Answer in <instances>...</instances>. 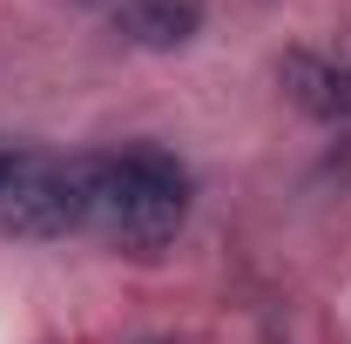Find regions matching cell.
Here are the masks:
<instances>
[{
	"instance_id": "3957f363",
	"label": "cell",
	"mask_w": 351,
	"mask_h": 344,
	"mask_svg": "<svg viewBox=\"0 0 351 344\" xmlns=\"http://www.w3.org/2000/svg\"><path fill=\"white\" fill-rule=\"evenodd\" d=\"M277 82H284V95L304 108L317 129L351 135V61L317 54V47H291V54L277 61Z\"/></svg>"
},
{
	"instance_id": "6da1fadb",
	"label": "cell",
	"mask_w": 351,
	"mask_h": 344,
	"mask_svg": "<svg viewBox=\"0 0 351 344\" xmlns=\"http://www.w3.org/2000/svg\"><path fill=\"white\" fill-rule=\"evenodd\" d=\"M189 223V169L156 142H129L115 156H88V230L135 257L169 250Z\"/></svg>"
},
{
	"instance_id": "5b68a950",
	"label": "cell",
	"mask_w": 351,
	"mask_h": 344,
	"mask_svg": "<svg viewBox=\"0 0 351 344\" xmlns=\"http://www.w3.org/2000/svg\"><path fill=\"white\" fill-rule=\"evenodd\" d=\"M14 156H21V149H7V142H0V189H7V175H14Z\"/></svg>"
},
{
	"instance_id": "8992f818",
	"label": "cell",
	"mask_w": 351,
	"mask_h": 344,
	"mask_svg": "<svg viewBox=\"0 0 351 344\" xmlns=\"http://www.w3.org/2000/svg\"><path fill=\"white\" fill-rule=\"evenodd\" d=\"M115 7H122V0H115Z\"/></svg>"
},
{
	"instance_id": "277c9868",
	"label": "cell",
	"mask_w": 351,
	"mask_h": 344,
	"mask_svg": "<svg viewBox=\"0 0 351 344\" xmlns=\"http://www.w3.org/2000/svg\"><path fill=\"white\" fill-rule=\"evenodd\" d=\"M115 34L129 47H149V54H176L203 34V0H122Z\"/></svg>"
},
{
	"instance_id": "7a4b0ae2",
	"label": "cell",
	"mask_w": 351,
	"mask_h": 344,
	"mask_svg": "<svg viewBox=\"0 0 351 344\" xmlns=\"http://www.w3.org/2000/svg\"><path fill=\"white\" fill-rule=\"evenodd\" d=\"M0 230L34 236V243L88 230V156L61 162V156H27L21 149L7 189H0Z\"/></svg>"
}]
</instances>
